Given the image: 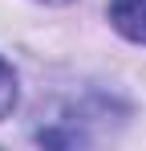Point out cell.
Masks as SVG:
<instances>
[{"instance_id":"cell-1","label":"cell","mask_w":146,"mask_h":151,"mask_svg":"<svg viewBox=\"0 0 146 151\" xmlns=\"http://www.w3.org/2000/svg\"><path fill=\"white\" fill-rule=\"evenodd\" d=\"M110 21L122 37L146 45V0H110Z\"/></svg>"},{"instance_id":"cell-2","label":"cell","mask_w":146,"mask_h":151,"mask_svg":"<svg viewBox=\"0 0 146 151\" xmlns=\"http://www.w3.org/2000/svg\"><path fill=\"white\" fill-rule=\"evenodd\" d=\"M12 106H16V74H12V65L0 57V119H4Z\"/></svg>"},{"instance_id":"cell-3","label":"cell","mask_w":146,"mask_h":151,"mask_svg":"<svg viewBox=\"0 0 146 151\" xmlns=\"http://www.w3.org/2000/svg\"><path fill=\"white\" fill-rule=\"evenodd\" d=\"M53 4H57V0H53Z\"/></svg>"}]
</instances>
